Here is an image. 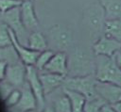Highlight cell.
I'll return each mask as SVG.
<instances>
[{
	"instance_id": "24",
	"label": "cell",
	"mask_w": 121,
	"mask_h": 112,
	"mask_svg": "<svg viewBox=\"0 0 121 112\" xmlns=\"http://www.w3.org/2000/svg\"><path fill=\"white\" fill-rule=\"evenodd\" d=\"M17 88H15L11 83H9L6 78L0 81V101L4 102L9 95Z\"/></svg>"
},
{
	"instance_id": "5",
	"label": "cell",
	"mask_w": 121,
	"mask_h": 112,
	"mask_svg": "<svg viewBox=\"0 0 121 112\" xmlns=\"http://www.w3.org/2000/svg\"><path fill=\"white\" fill-rule=\"evenodd\" d=\"M49 40L48 43L51 44V47L54 51V48L57 52H66L73 43V35L71 31L60 25L52 26L48 31Z\"/></svg>"
},
{
	"instance_id": "1",
	"label": "cell",
	"mask_w": 121,
	"mask_h": 112,
	"mask_svg": "<svg viewBox=\"0 0 121 112\" xmlns=\"http://www.w3.org/2000/svg\"><path fill=\"white\" fill-rule=\"evenodd\" d=\"M95 56L83 47H76L68 57L67 76H85L95 74Z\"/></svg>"
},
{
	"instance_id": "30",
	"label": "cell",
	"mask_w": 121,
	"mask_h": 112,
	"mask_svg": "<svg viewBox=\"0 0 121 112\" xmlns=\"http://www.w3.org/2000/svg\"><path fill=\"white\" fill-rule=\"evenodd\" d=\"M41 112H55V111H54V109H53V107L51 105L45 104V106L43 109H41Z\"/></svg>"
},
{
	"instance_id": "17",
	"label": "cell",
	"mask_w": 121,
	"mask_h": 112,
	"mask_svg": "<svg viewBox=\"0 0 121 112\" xmlns=\"http://www.w3.org/2000/svg\"><path fill=\"white\" fill-rule=\"evenodd\" d=\"M105 11L106 20L121 19V0H98Z\"/></svg>"
},
{
	"instance_id": "32",
	"label": "cell",
	"mask_w": 121,
	"mask_h": 112,
	"mask_svg": "<svg viewBox=\"0 0 121 112\" xmlns=\"http://www.w3.org/2000/svg\"><path fill=\"white\" fill-rule=\"evenodd\" d=\"M116 59H117V62H118V64L121 68V52H118L116 54Z\"/></svg>"
},
{
	"instance_id": "14",
	"label": "cell",
	"mask_w": 121,
	"mask_h": 112,
	"mask_svg": "<svg viewBox=\"0 0 121 112\" xmlns=\"http://www.w3.org/2000/svg\"><path fill=\"white\" fill-rule=\"evenodd\" d=\"M21 19L24 26L28 32L36 31L39 26V21L37 19L32 1H25L20 6Z\"/></svg>"
},
{
	"instance_id": "11",
	"label": "cell",
	"mask_w": 121,
	"mask_h": 112,
	"mask_svg": "<svg viewBox=\"0 0 121 112\" xmlns=\"http://www.w3.org/2000/svg\"><path fill=\"white\" fill-rule=\"evenodd\" d=\"M5 78L15 88H22L26 81V66L22 61L9 64Z\"/></svg>"
},
{
	"instance_id": "16",
	"label": "cell",
	"mask_w": 121,
	"mask_h": 112,
	"mask_svg": "<svg viewBox=\"0 0 121 112\" xmlns=\"http://www.w3.org/2000/svg\"><path fill=\"white\" fill-rule=\"evenodd\" d=\"M39 76H40V80L42 82L45 96L51 93L52 91H54L55 89L62 87L66 77L61 74H57V73L48 72H39Z\"/></svg>"
},
{
	"instance_id": "7",
	"label": "cell",
	"mask_w": 121,
	"mask_h": 112,
	"mask_svg": "<svg viewBox=\"0 0 121 112\" xmlns=\"http://www.w3.org/2000/svg\"><path fill=\"white\" fill-rule=\"evenodd\" d=\"M26 82L28 83L30 88L32 89L37 102H38V108L43 109L46 103H45V94L43 88L42 82L39 76V71L35 68L34 65L26 66Z\"/></svg>"
},
{
	"instance_id": "3",
	"label": "cell",
	"mask_w": 121,
	"mask_h": 112,
	"mask_svg": "<svg viewBox=\"0 0 121 112\" xmlns=\"http://www.w3.org/2000/svg\"><path fill=\"white\" fill-rule=\"evenodd\" d=\"M84 22L93 39L96 40L103 36L106 17L102 6L100 4L90 6L84 12Z\"/></svg>"
},
{
	"instance_id": "26",
	"label": "cell",
	"mask_w": 121,
	"mask_h": 112,
	"mask_svg": "<svg viewBox=\"0 0 121 112\" xmlns=\"http://www.w3.org/2000/svg\"><path fill=\"white\" fill-rule=\"evenodd\" d=\"M22 3L21 0H0V13L3 14L14 8H18Z\"/></svg>"
},
{
	"instance_id": "19",
	"label": "cell",
	"mask_w": 121,
	"mask_h": 112,
	"mask_svg": "<svg viewBox=\"0 0 121 112\" xmlns=\"http://www.w3.org/2000/svg\"><path fill=\"white\" fill-rule=\"evenodd\" d=\"M63 89L70 99L72 112H84V106H85L87 98L83 94L78 91L66 89V88H63Z\"/></svg>"
},
{
	"instance_id": "6",
	"label": "cell",
	"mask_w": 121,
	"mask_h": 112,
	"mask_svg": "<svg viewBox=\"0 0 121 112\" xmlns=\"http://www.w3.org/2000/svg\"><path fill=\"white\" fill-rule=\"evenodd\" d=\"M3 23H5L16 35L17 39L20 42L26 40L27 41L29 34L28 31L26 29V27L23 24L22 19H21V12H20V7L14 8L5 13L2 14Z\"/></svg>"
},
{
	"instance_id": "10",
	"label": "cell",
	"mask_w": 121,
	"mask_h": 112,
	"mask_svg": "<svg viewBox=\"0 0 121 112\" xmlns=\"http://www.w3.org/2000/svg\"><path fill=\"white\" fill-rule=\"evenodd\" d=\"M95 89L97 94L110 104H114L121 101V86L119 85L97 81Z\"/></svg>"
},
{
	"instance_id": "25",
	"label": "cell",
	"mask_w": 121,
	"mask_h": 112,
	"mask_svg": "<svg viewBox=\"0 0 121 112\" xmlns=\"http://www.w3.org/2000/svg\"><path fill=\"white\" fill-rule=\"evenodd\" d=\"M21 98V89L20 88H15L9 95V97L3 102L5 104L6 108H11L17 105Z\"/></svg>"
},
{
	"instance_id": "29",
	"label": "cell",
	"mask_w": 121,
	"mask_h": 112,
	"mask_svg": "<svg viewBox=\"0 0 121 112\" xmlns=\"http://www.w3.org/2000/svg\"><path fill=\"white\" fill-rule=\"evenodd\" d=\"M7 112H41V109H33V110H28V111H18L14 108H7Z\"/></svg>"
},
{
	"instance_id": "18",
	"label": "cell",
	"mask_w": 121,
	"mask_h": 112,
	"mask_svg": "<svg viewBox=\"0 0 121 112\" xmlns=\"http://www.w3.org/2000/svg\"><path fill=\"white\" fill-rule=\"evenodd\" d=\"M27 47L38 52H42L47 49L48 40L46 37L40 31H32L30 32L27 39Z\"/></svg>"
},
{
	"instance_id": "28",
	"label": "cell",
	"mask_w": 121,
	"mask_h": 112,
	"mask_svg": "<svg viewBox=\"0 0 121 112\" xmlns=\"http://www.w3.org/2000/svg\"><path fill=\"white\" fill-rule=\"evenodd\" d=\"M101 111H102V112H117V111L114 109V107H113L112 104H108V103H106V104L102 106Z\"/></svg>"
},
{
	"instance_id": "22",
	"label": "cell",
	"mask_w": 121,
	"mask_h": 112,
	"mask_svg": "<svg viewBox=\"0 0 121 112\" xmlns=\"http://www.w3.org/2000/svg\"><path fill=\"white\" fill-rule=\"evenodd\" d=\"M107 102L100 96H97L93 99H89L86 101L84 106V112H102L101 108Z\"/></svg>"
},
{
	"instance_id": "2",
	"label": "cell",
	"mask_w": 121,
	"mask_h": 112,
	"mask_svg": "<svg viewBox=\"0 0 121 112\" xmlns=\"http://www.w3.org/2000/svg\"><path fill=\"white\" fill-rule=\"evenodd\" d=\"M95 76L97 81L121 86V68L117 62L116 55L112 56H95Z\"/></svg>"
},
{
	"instance_id": "12",
	"label": "cell",
	"mask_w": 121,
	"mask_h": 112,
	"mask_svg": "<svg viewBox=\"0 0 121 112\" xmlns=\"http://www.w3.org/2000/svg\"><path fill=\"white\" fill-rule=\"evenodd\" d=\"M9 33H10V37H11V41H12V45L15 48L20 60L26 65V66H29V65H34L36 62V59L40 54V52L38 51H34L30 48H28L27 46L22 45V43L19 41V40L17 39L16 35L14 34V32L9 28Z\"/></svg>"
},
{
	"instance_id": "33",
	"label": "cell",
	"mask_w": 121,
	"mask_h": 112,
	"mask_svg": "<svg viewBox=\"0 0 121 112\" xmlns=\"http://www.w3.org/2000/svg\"><path fill=\"white\" fill-rule=\"evenodd\" d=\"M21 1H23V2H25V1H33V0H21Z\"/></svg>"
},
{
	"instance_id": "20",
	"label": "cell",
	"mask_w": 121,
	"mask_h": 112,
	"mask_svg": "<svg viewBox=\"0 0 121 112\" xmlns=\"http://www.w3.org/2000/svg\"><path fill=\"white\" fill-rule=\"evenodd\" d=\"M104 35L121 42V19L106 20Z\"/></svg>"
},
{
	"instance_id": "15",
	"label": "cell",
	"mask_w": 121,
	"mask_h": 112,
	"mask_svg": "<svg viewBox=\"0 0 121 112\" xmlns=\"http://www.w3.org/2000/svg\"><path fill=\"white\" fill-rule=\"evenodd\" d=\"M20 89H21L20 101L16 106L11 108H14L18 111H28V110L37 109L38 108L37 99L26 81L22 86V88H20Z\"/></svg>"
},
{
	"instance_id": "27",
	"label": "cell",
	"mask_w": 121,
	"mask_h": 112,
	"mask_svg": "<svg viewBox=\"0 0 121 112\" xmlns=\"http://www.w3.org/2000/svg\"><path fill=\"white\" fill-rule=\"evenodd\" d=\"M8 65H9L8 62L4 60H0V81L5 79L6 77V72H7Z\"/></svg>"
},
{
	"instance_id": "23",
	"label": "cell",
	"mask_w": 121,
	"mask_h": 112,
	"mask_svg": "<svg viewBox=\"0 0 121 112\" xmlns=\"http://www.w3.org/2000/svg\"><path fill=\"white\" fill-rule=\"evenodd\" d=\"M12 45L9 28L5 23H0V47Z\"/></svg>"
},
{
	"instance_id": "34",
	"label": "cell",
	"mask_w": 121,
	"mask_h": 112,
	"mask_svg": "<svg viewBox=\"0 0 121 112\" xmlns=\"http://www.w3.org/2000/svg\"><path fill=\"white\" fill-rule=\"evenodd\" d=\"M120 52H121V50H120Z\"/></svg>"
},
{
	"instance_id": "13",
	"label": "cell",
	"mask_w": 121,
	"mask_h": 112,
	"mask_svg": "<svg viewBox=\"0 0 121 112\" xmlns=\"http://www.w3.org/2000/svg\"><path fill=\"white\" fill-rule=\"evenodd\" d=\"M67 76L68 74V56L66 52H55L52 58L44 67L43 71Z\"/></svg>"
},
{
	"instance_id": "8",
	"label": "cell",
	"mask_w": 121,
	"mask_h": 112,
	"mask_svg": "<svg viewBox=\"0 0 121 112\" xmlns=\"http://www.w3.org/2000/svg\"><path fill=\"white\" fill-rule=\"evenodd\" d=\"M92 50L95 56H112L116 55L118 52H120L121 42L111 37L103 35L94 42L92 46Z\"/></svg>"
},
{
	"instance_id": "31",
	"label": "cell",
	"mask_w": 121,
	"mask_h": 112,
	"mask_svg": "<svg viewBox=\"0 0 121 112\" xmlns=\"http://www.w3.org/2000/svg\"><path fill=\"white\" fill-rule=\"evenodd\" d=\"M112 105L114 107V109H115L117 112H121V101H120L119 103L114 104H112Z\"/></svg>"
},
{
	"instance_id": "4",
	"label": "cell",
	"mask_w": 121,
	"mask_h": 112,
	"mask_svg": "<svg viewBox=\"0 0 121 112\" xmlns=\"http://www.w3.org/2000/svg\"><path fill=\"white\" fill-rule=\"evenodd\" d=\"M96 78L95 74L85 76H66L62 88L83 94L87 100L99 96L95 89Z\"/></svg>"
},
{
	"instance_id": "9",
	"label": "cell",
	"mask_w": 121,
	"mask_h": 112,
	"mask_svg": "<svg viewBox=\"0 0 121 112\" xmlns=\"http://www.w3.org/2000/svg\"><path fill=\"white\" fill-rule=\"evenodd\" d=\"M45 103L53 107L55 112H72L71 102L62 87L45 96Z\"/></svg>"
},
{
	"instance_id": "21",
	"label": "cell",
	"mask_w": 121,
	"mask_h": 112,
	"mask_svg": "<svg viewBox=\"0 0 121 112\" xmlns=\"http://www.w3.org/2000/svg\"><path fill=\"white\" fill-rule=\"evenodd\" d=\"M55 52L51 49H46L44 51H42L40 52L37 59H36V62L34 64L35 68L39 71V72H42L43 71L44 67L46 66V64L49 62V60L52 58V56H54Z\"/></svg>"
}]
</instances>
